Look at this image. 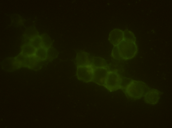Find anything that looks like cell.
<instances>
[{
  "instance_id": "10",
  "label": "cell",
  "mask_w": 172,
  "mask_h": 128,
  "mask_svg": "<svg viewBox=\"0 0 172 128\" xmlns=\"http://www.w3.org/2000/svg\"><path fill=\"white\" fill-rule=\"evenodd\" d=\"M48 49L42 47L36 50L35 55L41 62L48 60Z\"/></svg>"
},
{
  "instance_id": "8",
  "label": "cell",
  "mask_w": 172,
  "mask_h": 128,
  "mask_svg": "<svg viewBox=\"0 0 172 128\" xmlns=\"http://www.w3.org/2000/svg\"><path fill=\"white\" fill-rule=\"evenodd\" d=\"M21 49L20 54L26 56L35 55L36 50L28 42H26L22 45Z\"/></svg>"
},
{
  "instance_id": "16",
  "label": "cell",
  "mask_w": 172,
  "mask_h": 128,
  "mask_svg": "<svg viewBox=\"0 0 172 128\" xmlns=\"http://www.w3.org/2000/svg\"><path fill=\"white\" fill-rule=\"evenodd\" d=\"M112 56L115 59L117 60L122 59L117 46H114V47L112 52Z\"/></svg>"
},
{
  "instance_id": "9",
  "label": "cell",
  "mask_w": 172,
  "mask_h": 128,
  "mask_svg": "<svg viewBox=\"0 0 172 128\" xmlns=\"http://www.w3.org/2000/svg\"><path fill=\"white\" fill-rule=\"evenodd\" d=\"M39 33L34 25L27 27L24 34V38L29 40L34 37L39 35Z\"/></svg>"
},
{
  "instance_id": "13",
  "label": "cell",
  "mask_w": 172,
  "mask_h": 128,
  "mask_svg": "<svg viewBox=\"0 0 172 128\" xmlns=\"http://www.w3.org/2000/svg\"><path fill=\"white\" fill-rule=\"evenodd\" d=\"M41 36L43 47L48 49L51 47L52 41L49 36L46 33H44L40 35Z\"/></svg>"
},
{
  "instance_id": "5",
  "label": "cell",
  "mask_w": 172,
  "mask_h": 128,
  "mask_svg": "<svg viewBox=\"0 0 172 128\" xmlns=\"http://www.w3.org/2000/svg\"><path fill=\"white\" fill-rule=\"evenodd\" d=\"M109 70L108 66L95 68L92 81L99 85L103 86Z\"/></svg>"
},
{
  "instance_id": "15",
  "label": "cell",
  "mask_w": 172,
  "mask_h": 128,
  "mask_svg": "<svg viewBox=\"0 0 172 128\" xmlns=\"http://www.w3.org/2000/svg\"><path fill=\"white\" fill-rule=\"evenodd\" d=\"M56 51L52 47H51L48 49V60L51 61L56 58L57 55Z\"/></svg>"
},
{
  "instance_id": "7",
  "label": "cell",
  "mask_w": 172,
  "mask_h": 128,
  "mask_svg": "<svg viewBox=\"0 0 172 128\" xmlns=\"http://www.w3.org/2000/svg\"><path fill=\"white\" fill-rule=\"evenodd\" d=\"M109 40L114 46L118 45L124 40L123 31L119 29L113 30L110 33Z\"/></svg>"
},
{
  "instance_id": "14",
  "label": "cell",
  "mask_w": 172,
  "mask_h": 128,
  "mask_svg": "<svg viewBox=\"0 0 172 128\" xmlns=\"http://www.w3.org/2000/svg\"><path fill=\"white\" fill-rule=\"evenodd\" d=\"M124 40L135 42L136 38L131 31L126 30L123 31Z\"/></svg>"
},
{
  "instance_id": "11",
  "label": "cell",
  "mask_w": 172,
  "mask_h": 128,
  "mask_svg": "<svg viewBox=\"0 0 172 128\" xmlns=\"http://www.w3.org/2000/svg\"><path fill=\"white\" fill-rule=\"evenodd\" d=\"M10 17L11 19V25L17 27L24 25L25 20L19 14H13Z\"/></svg>"
},
{
  "instance_id": "2",
  "label": "cell",
  "mask_w": 172,
  "mask_h": 128,
  "mask_svg": "<svg viewBox=\"0 0 172 128\" xmlns=\"http://www.w3.org/2000/svg\"><path fill=\"white\" fill-rule=\"evenodd\" d=\"M117 46L122 59L132 58L136 53L137 47L134 42L123 40Z\"/></svg>"
},
{
  "instance_id": "6",
  "label": "cell",
  "mask_w": 172,
  "mask_h": 128,
  "mask_svg": "<svg viewBox=\"0 0 172 128\" xmlns=\"http://www.w3.org/2000/svg\"><path fill=\"white\" fill-rule=\"evenodd\" d=\"M161 94L162 92L157 89H150L144 96V101L147 103L155 105L158 103Z\"/></svg>"
},
{
  "instance_id": "1",
  "label": "cell",
  "mask_w": 172,
  "mask_h": 128,
  "mask_svg": "<svg viewBox=\"0 0 172 128\" xmlns=\"http://www.w3.org/2000/svg\"><path fill=\"white\" fill-rule=\"evenodd\" d=\"M149 90L148 86L143 82L132 80L122 90L128 98L136 100L144 96Z\"/></svg>"
},
{
  "instance_id": "3",
  "label": "cell",
  "mask_w": 172,
  "mask_h": 128,
  "mask_svg": "<svg viewBox=\"0 0 172 128\" xmlns=\"http://www.w3.org/2000/svg\"><path fill=\"white\" fill-rule=\"evenodd\" d=\"M122 78L117 71L110 70L103 86L110 92L121 89Z\"/></svg>"
},
{
  "instance_id": "12",
  "label": "cell",
  "mask_w": 172,
  "mask_h": 128,
  "mask_svg": "<svg viewBox=\"0 0 172 128\" xmlns=\"http://www.w3.org/2000/svg\"><path fill=\"white\" fill-rule=\"evenodd\" d=\"M28 41V42L36 49L43 47L42 39L40 35H38Z\"/></svg>"
},
{
  "instance_id": "4",
  "label": "cell",
  "mask_w": 172,
  "mask_h": 128,
  "mask_svg": "<svg viewBox=\"0 0 172 128\" xmlns=\"http://www.w3.org/2000/svg\"><path fill=\"white\" fill-rule=\"evenodd\" d=\"M95 68L91 63L77 66V76L78 78L85 82L92 81Z\"/></svg>"
}]
</instances>
